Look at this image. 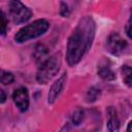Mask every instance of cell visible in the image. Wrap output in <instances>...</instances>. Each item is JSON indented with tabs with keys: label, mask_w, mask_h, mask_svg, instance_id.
Wrapping results in <instances>:
<instances>
[{
	"label": "cell",
	"mask_w": 132,
	"mask_h": 132,
	"mask_svg": "<svg viewBox=\"0 0 132 132\" xmlns=\"http://www.w3.org/2000/svg\"><path fill=\"white\" fill-rule=\"evenodd\" d=\"M125 30H126V34H127V36H128L129 38H132V15L130 16L129 21L127 22V25H126Z\"/></svg>",
	"instance_id": "9a60e30c"
},
{
	"label": "cell",
	"mask_w": 132,
	"mask_h": 132,
	"mask_svg": "<svg viewBox=\"0 0 132 132\" xmlns=\"http://www.w3.org/2000/svg\"><path fill=\"white\" fill-rule=\"evenodd\" d=\"M12 99L16 107L22 111L25 112L29 107V94L28 90L24 87L16 89L12 95Z\"/></svg>",
	"instance_id": "8992f818"
},
{
	"label": "cell",
	"mask_w": 132,
	"mask_h": 132,
	"mask_svg": "<svg viewBox=\"0 0 132 132\" xmlns=\"http://www.w3.org/2000/svg\"><path fill=\"white\" fill-rule=\"evenodd\" d=\"M14 80V77L12 75V73L10 72H7V71H2V74H1V81L3 85H9L11 82H13Z\"/></svg>",
	"instance_id": "5bb4252c"
},
{
	"label": "cell",
	"mask_w": 132,
	"mask_h": 132,
	"mask_svg": "<svg viewBox=\"0 0 132 132\" xmlns=\"http://www.w3.org/2000/svg\"><path fill=\"white\" fill-rule=\"evenodd\" d=\"M66 78H67V74L64 73L61 77H59V78L52 85V87H51V89H50V92H48V96H47L48 103H54V102L56 101V99L58 98V96L60 95V93L62 92V90H63V88H64Z\"/></svg>",
	"instance_id": "52a82bcc"
},
{
	"label": "cell",
	"mask_w": 132,
	"mask_h": 132,
	"mask_svg": "<svg viewBox=\"0 0 132 132\" xmlns=\"http://www.w3.org/2000/svg\"><path fill=\"white\" fill-rule=\"evenodd\" d=\"M50 27V24L47 21L40 19L36 20L33 23L23 27L14 36V40L19 43L28 41L30 39L36 38L42 34H44Z\"/></svg>",
	"instance_id": "7a4b0ae2"
},
{
	"label": "cell",
	"mask_w": 132,
	"mask_h": 132,
	"mask_svg": "<svg viewBox=\"0 0 132 132\" xmlns=\"http://www.w3.org/2000/svg\"><path fill=\"white\" fill-rule=\"evenodd\" d=\"M95 35V23L90 16L81 19L67 42L66 59L70 66L76 65L91 47Z\"/></svg>",
	"instance_id": "6da1fadb"
},
{
	"label": "cell",
	"mask_w": 132,
	"mask_h": 132,
	"mask_svg": "<svg viewBox=\"0 0 132 132\" xmlns=\"http://www.w3.org/2000/svg\"><path fill=\"white\" fill-rule=\"evenodd\" d=\"M0 93H1V103H3L5 101V99H6V97H5V94H4V91L3 90H1Z\"/></svg>",
	"instance_id": "ac0fdd59"
},
{
	"label": "cell",
	"mask_w": 132,
	"mask_h": 132,
	"mask_svg": "<svg viewBox=\"0 0 132 132\" xmlns=\"http://www.w3.org/2000/svg\"><path fill=\"white\" fill-rule=\"evenodd\" d=\"M122 76L124 82L128 87H132V67L124 66L122 68Z\"/></svg>",
	"instance_id": "8fae6325"
},
{
	"label": "cell",
	"mask_w": 132,
	"mask_h": 132,
	"mask_svg": "<svg viewBox=\"0 0 132 132\" xmlns=\"http://www.w3.org/2000/svg\"><path fill=\"white\" fill-rule=\"evenodd\" d=\"M107 47L108 51L113 55H120L127 45V42L118 34V33H111L107 38Z\"/></svg>",
	"instance_id": "5b68a950"
},
{
	"label": "cell",
	"mask_w": 132,
	"mask_h": 132,
	"mask_svg": "<svg viewBox=\"0 0 132 132\" xmlns=\"http://www.w3.org/2000/svg\"><path fill=\"white\" fill-rule=\"evenodd\" d=\"M98 75L104 80H113L116 78V74L110 69L108 65H100L98 67Z\"/></svg>",
	"instance_id": "ba28073f"
},
{
	"label": "cell",
	"mask_w": 132,
	"mask_h": 132,
	"mask_svg": "<svg viewBox=\"0 0 132 132\" xmlns=\"http://www.w3.org/2000/svg\"><path fill=\"white\" fill-rule=\"evenodd\" d=\"M119 128H120V122H119V119H118L116 112L113 111V113H110L109 120L107 121V130L118 131Z\"/></svg>",
	"instance_id": "30bf717a"
},
{
	"label": "cell",
	"mask_w": 132,
	"mask_h": 132,
	"mask_svg": "<svg viewBox=\"0 0 132 132\" xmlns=\"http://www.w3.org/2000/svg\"><path fill=\"white\" fill-rule=\"evenodd\" d=\"M100 96V90L97 88H91L88 91L87 94V101L88 102H93L95 100H97V98Z\"/></svg>",
	"instance_id": "4fadbf2b"
},
{
	"label": "cell",
	"mask_w": 132,
	"mask_h": 132,
	"mask_svg": "<svg viewBox=\"0 0 132 132\" xmlns=\"http://www.w3.org/2000/svg\"><path fill=\"white\" fill-rule=\"evenodd\" d=\"M84 110L81 109V108H76L74 111H73V113H72V117H71V120H72V123H73V125H79L81 122H82V120H84Z\"/></svg>",
	"instance_id": "7c38bea8"
},
{
	"label": "cell",
	"mask_w": 132,
	"mask_h": 132,
	"mask_svg": "<svg viewBox=\"0 0 132 132\" xmlns=\"http://www.w3.org/2000/svg\"><path fill=\"white\" fill-rule=\"evenodd\" d=\"M61 60L59 56H53L42 62L38 68L36 74V80L39 84H46L50 81L59 71Z\"/></svg>",
	"instance_id": "3957f363"
},
{
	"label": "cell",
	"mask_w": 132,
	"mask_h": 132,
	"mask_svg": "<svg viewBox=\"0 0 132 132\" xmlns=\"http://www.w3.org/2000/svg\"><path fill=\"white\" fill-rule=\"evenodd\" d=\"M127 131H132V121L128 124V127H127Z\"/></svg>",
	"instance_id": "d6986e66"
},
{
	"label": "cell",
	"mask_w": 132,
	"mask_h": 132,
	"mask_svg": "<svg viewBox=\"0 0 132 132\" xmlns=\"http://www.w3.org/2000/svg\"><path fill=\"white\" fill-rule=\"evenodd\" d=\"M8 7L9 15L12 22L15 24L25 23L32 15V11L27 6H25L20 0H10L8 3Z\"/></svg>",
	"instance_id": "277c9868"
},
{
	"label": "cell",
	"mask_w": 132,
	"mask_h": 132,
	"mask_svg": "<svg viewBox=\"0 0 132 132\" xmlns=\"http://www.w3.org/2000/svg\"><path fill=\"white\" fill-rule=\"evenodd\" d=\"M46 56H47V48L42 44L37 45L36 48H35V52H34L35 60L41 64L42 62H44L47 59Z\"/></svg>",
	"instance_id": "9c48e42d"
},
{
	"label": "cell",
	"mask_w": 132,
	"mask_h": 132,
	"mask_svg": "<svg viewBox=\"0 0 132 132\" xmlns=\"http://www.w3.org/2000/svg\"><path fill=\"white\" fill-rule=\"evenodd\" d=\"M1 21H2V25H1V33L2 35H4L6 33V27H7V22L5 19V14L3 11H1Z\"/></svg>",
	"instance_id": "2e32d148"
},
{
	"label": "cell",
	"mask_w": 132,
	"mask_h": 132,
	"mask_svg": "<svg viewBox=\"0 0 132 132\" xmlns=\"http://www.w3.org/2000/svg\"><path fill=\"white\" fill-rule=\"evenodd\" d=\"M68 13H69V10H68L67 5L64 4V3H62L61 4V14L64 15V16H66V15H68Z\"/></svg>",
	"instance_id": "e0dca14e"
}]
</instances>
